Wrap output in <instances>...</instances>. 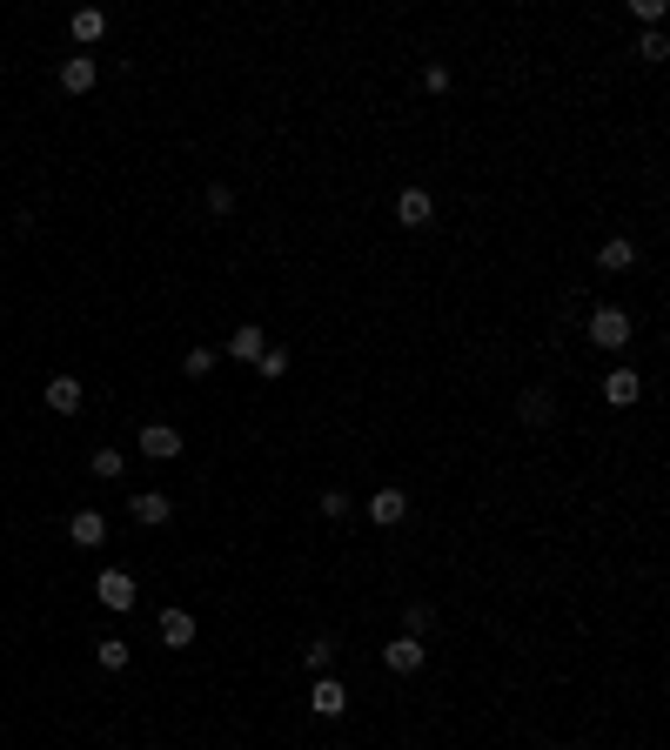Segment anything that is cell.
Masks as SVG:
<instances>
[{"label":"cell","mask_w":670,"mask_h":750,"mask_svg":"<svg viewBox=\"0 0 670 750\" xmlns=\"http://www.w3.org/2000/svg\"><path fill=\"white\" fill-rule=\"evenodd\" d=\"M630 335H637L630 309H597L590 315V342H597V349H630Z\"/></svg>","instance_id":"obj_1"},{"label":"cell","mask_w":670,"mask_h":750,"mask_svg":"<svg viewBox=\"0 0 670 750\" xmlns=\"http://www.w3.org/2000/svg\"><path fill=\"white\" fill-rule=\"evenodd\" d=\"M67 543H74V550H101V543H108V516H101V509H74V516H67Z\"/></svg>","instance_id":"obj_2"},{"label":"cell","mask_w":670,"mask_h":750,"mask_svg":"<svg viewBox=\"0 0 670 750\" xmlns=\"http://www.w3.org/2000/svg\"><path fill=\"white\" fill-rule=\"evenodd\" d=\"M382 663H389L396 677H416V670L429 663V643L423 637H396V643H382Z\"/></svg>","instance_id":"obj_3"},{"label":"cell","mask_w":670,"mask_h":750,"mask_svg":"<svg viewBox=\"0 0 670 750\" xmlns=\"http://www.w3.org/2000/svg\"><path fill=\"white\" fill-rule=\"evenodd\" d=\"M94 596H101L108 610H134V596H141V583H134L128 570H101V576H94Z\"/></svg>","instance_id":"obj_4"},{"label":"cell","mask_w":670,"mask_h":750,"mask_svg":"<svg viewBox=\"0 0 670 750\" xmlns=\"http://www.w3.org/2000/svg\"><path fill=\"white\" fill-rule=\"evenodd\" d=\"M309 710L315 717H342V710H349V684H342V677H315L309 684Z\"/></svg>","instance_id":"obj_5"},{"label":"cell","mask_w":670,"mask_h":750,"mask_svg":"<svg viewBox=\"0 0 670 750\" xmlns=\"http://www.w3.org/2000/svg\"><path fill=\"white\" fill-rule=\"evenodd\" d=\"M128 516L141 523V530H161L168 516H175V503L161 496V489H134V503H128Z\"/></svg>","instance_id":"obj_6"},{"label":"cell","mask_w":670,"mask_h":750,"mask_svg":"<svg viewBox=\"0 0 670 750\" xmlns=\"http://www.w3.org/2000/svg\"><path fill=\"white\" fill-rule=\"evenodd\" d=\"M47 409H54V416H74V409H81V396H88V389H81V375H47Z\"/></svg>","instance_id":"obj_7"},{"label":"cell","mask_w":670,"mask_h":750,"mask_svg":"<svg viewBox=\"0 0 670 750\" xmlns=\"http://www.w3.org/2000/svg\"><path fill=\"white\" fill-rule=\"evenodd\" d=\"M637 396H644V375L637 369H610L603 375V402H610V409H630Z\"/></svg>","instance_id":"obj_8"},{"label":"cell","mask_w":670,"mask_h":750,"mask_svg":"<svg viewBox=\"0 0 670 750\" xmlns=\"http://www.w3.org/2000/svg\"><path fill=\"white\" fill-rule=\"evenodd\" d=\"M141 456H155V463H175V456H181V429H168V422H148V429H141Z\"/></svg>","instance_id":"obj_9"},{"label":"cell","mask_w":670,"mask_h":750,"mask_svg":"<svg viewBox=\"0 0 670 750\" xmlns=\"http://www.w3.org/2000/svg\"><path fill=\"white\" fill-rule=\"evenodd\" d=\"M402 516H409V496H402V489H376V496H369V523H376V530H396Z\"/></svg>","instance_id":"obj_10"},{"label":"cell","mask_w":670,"mask_h":750,"mask_svg":"<svg viewBox=\"0 0 670 750\" xmlns=\"http://www.w3.org/2000/svg\"><path fill=\"white\" fill-rule=\"evenodd\" d=\"M94 81H101V67H94V54H67V61H61V88H67V94H88Z\"/></svg>","instance_id":"obj_11"},{"label":"cell","mask_w":670,"mask_h":750,"mask_svg":"<svg viewBox=\"0 0 670 750\" xmlns=\"http://www.w3.org/2000/svg\"><path fill=\"white\" fill-rule=\"evenodd\" d=\"M429 215H436V201H429L423 188H402L396 195V221L402 228H429Z\"/></svg>","instance_id":"obj_12"},{"label":"cell","mask_w":670,"mask_h":750,"mask_svg":"<svg viewBox=\"0 0 670 750\" xmlns=\"http://www.w3.org/2000/svg\"><path fill=\"white\" fill-rule=\"evenodd\" d=\"M262 322H235V335H228V355H235V362H262Z\"/></svg>","instance_id":"obj_13"},{"label":"cell","mask_w":670,"mask_h":750,"mask_svg":"<svg viewBox=\"0 0 670 750\" xmlns=\"http://www.w3.org/2000/svg\"><path fill=\"white\" fill-rule=\"evenodd\" d=\"M597 268H603V275H630V268H637V242H630V235H617V242H603Z\"/></svg>","instance_id":"obj_14"},{"label":"cell","mask_w":670,"mask_h":750,"mask_svg":"<svg viewBox=\"0 0 670 750\" xmlns=\"http://www.w3.org/2000/svg\"><path fill=\"white\" fill-rule=\"evenodd\" d=\"M161 643H168V650H188V643H195V617H188V610H161Z\"/></svg>","instance_id":"obj_15"},{"label":"cell","mask_w":670,"mask_h":750,"mask_svg":"<svg viewBox=\"0 0 670 750\" xmlns=\"http://www.w3.org/2000/svg\"><path fill=\"white\" fill-rule=\"evenodd\" d=\"M523 422H530V429H550V422H557V396H550V389H530V396H523Z\"/></svg>","instance_id":"obj_16"},{"label":"cell","mask_w":670,"mask_h":750,"mask_svg":"<svg viewBox=\"0 0 670 750\" xmlns=\"http://www.w3.org/2000/svg\"><path fill=\"white\" fill-rule=\"evenodd\" d=\"M67 27H74V41H81V47H94L101 34H108V14H101V7H81V14H74Z\"/></svg>","instance_id":"obj_17"},{"label":"cell","mask_w":670,"mask_h":750,"mask_svg":"<svg viewBox=\"0 0 670 750\" xmlns=\"http://www.w3.org/2000/svg\"><path fill=\"white\" fill-rule=\"evenodd\" d=\"M94 663L101 670H128V637H94Z\"/></svg>","instance_id":"obj_18"},{"label":"cell","mask_w":670,"mask_h":750,"mask_svg":"<svg viewBox=\"0 0 670 750\" xmlns=\"http://www.w3.org/2000/svg\"><path fill=\"white\" fill-rule=\"evenodd\" d=\"M429 623H436V610H429V603H402V637H423Z\"/></svg>","instance_id":"obj_19"},{"label":"cell","mask_w":670,"mask_h":750,"mask_svg":"<svg viewBox=\"0 0 670 750\" xmlns=\"http://www.w3.org/2000/svg\"><path fill=\"white\" fill-rule=\"evenodd\" d=\"M322 516H329V523H349V516H356L349 489H329V496H322Z\"/></svg>","instance_id":"obj_20"},{"label":"cell","mask_w":670,"mask_h":750,"mask_svg":"<svg viewBox=\"0 0 670 750\" xmlns=\"http://www.w3.org/2000/svg\"><path fill=\"white\" fill-rule=\"evenodd\" d=\"M329 657H335V643H329V637H315V643H302V663H309L315 677H322V670H329Z\"/></svg>","instance_id":"obj_21"},{"label":"cell","mask_w":670,"mask_h":750,"mask_svg":"<svg viewBox=\"0 0 670 750\" xmlns=\"http://www.w3.org/2000/svg\"><path fill=\"white\" fill-rule=\"evenodd\" d=\"M181 375H195V382L201 375H215V349H188L181 355Z\"/></svg>","instance_id":"obj_22"},{"label":"cell","mask_w":670,"mask_h":750,"mask_svg":"<svg viewBox=\"0 0 670 750\" xmlns=\"http://www.w3.org/2000/svg\"><path fill=\"white\" fill-rule=\"evenodd\" d=\"M121 449H94V476H101V483H114V476H121Z\"/></svg>","instance_id":"obj_23"},{"label":"cell","mask_w":670,"mask_h":750,"mask_svg":"<svg viewBox=\"0 0 670 750\" xmlns=\"http://www.w3.org/2000/svg\"><path fill=\"white\" fill-rule=\"evenodd\" d=\"M637 54H644V61H650V67H657V61H664V54H670V41H664V34H657V27H650L644 41H637Z\"/></svg>","instance_id":"obj_24"},{"label":"cell","mask_w":670,"mask_h":750,"mask_svg":"<svg viewBox=\"0 0 670 750\" xmlns=\"http://www.w3.org/2000/svg\"><path fill=\"white\" fill-rule=\"evenodd\" d=\"M262 375L268 382H282V375H289V349H262Z\"/></svg>","instance_id":"obj_25"},{"label":"cell","mask_w":670,"mask_h":750,"mask_svg":"<svg viewBox=\"0 0 670 750\" xmlns=\"http://www.w3.org/2000/svg\"><path fill=\"white\" fill-rule=\"evenodd\" d=\"M228 208H235V188H222V181H215V188H208V215H228Z\"/></svg>","instance_id":"obj_26"}]
</instances>
